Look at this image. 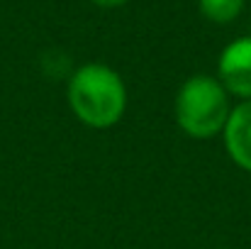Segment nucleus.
<instances>
[{
  "label": "nucleus",
  "instance_id": "2",
  "mask_svg": "<svg viewBox=\"0 0 251 249\" xmlns=\"http://www.w3.org/2000/svg\"><path fill=\"white\" fill-rule=\"evenodd\" d=\"M232 108V98L217 76L195 74L180 83L173 100V117L185 137L205 142L222 137Z\"/></svg>",
  "mask_w": 251,
  "mask_h": 249
},
{
  "label": "nucleus",
  "instance_id": "5",
  "mask_svg": "<svg viewBox=\"0 0 251 249\" xmlns=\"http://www.w3.org/2000/svg\"><path fill=\"white\" fill-rule=\"evenodd\" d=\"M247 0H198L200 15L215 25H229L234 22L242 10H244Z\"/></svg>",
  "mask_w": 251,
  "mask_h": 249
},
{
  "label": "nucleus",
  "instance_id": "3",
  "mask_svg": "<svg viewBox=\"0 0 251 249\" xmlns=\"http://www.w3.org/2000/svg\"><path fill=\"white\" fill-rule=\"evenodd\" d=\"M217 81L229 98L251 100V34L232 39L217 59Z\"/></svg>",
  "mask_w": 251,
  "mask_h": 249
},
{
  "label": "nucleus",
  "instance_id": "6",
  "mask_svg": "<svg viewBox=\"0 0 251 249\" xmlns=\"http://www.w3.org/2000/svg\"><path fill=\"white\" fill-rule=\"evenodd\" d=\"M95 7H102V10H112V7H122L127 5L129 0H90Z\"/></svg>",
  "mask_w": 251,
  "mask_h": 249
},
{
  "label": "nucleus",
  "instance_id": "4",
  "mask_svg": "<svg viewBox=\"0 0 251 249\" xmlns=\"http://www.w3.org/2000/svg\"><path fill=\"white\" fill-rule=\"evenodd\" d=\"M222 142L229 159L251 173V100L232 108V115L222 130Z\"/></svg>",
  "mask_w": 251,
  "mask_h": 249
},
{
  "label": "nucleus",
  "instance_id": "1",
  "mask_svg": "<svg viewBox=\"0 0 251 249\" xmlns=\"http://www.w3.org/2000/svg\"><path fill=\"white\" fill-rule=\"evenodd\" d=\"M66 103L81 125L90 130H110L127 112V83L112 66L90 61L69 76Z\"/></svg>",
  "mask_w": 251,
  "mask_h": 249
}]
</instances>
